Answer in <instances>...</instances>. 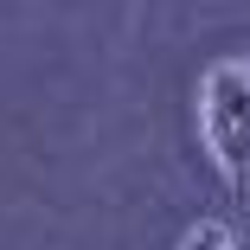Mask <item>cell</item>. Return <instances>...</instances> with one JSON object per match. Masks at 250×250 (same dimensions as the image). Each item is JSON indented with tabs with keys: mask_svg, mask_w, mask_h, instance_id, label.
I'll use <instances>...</instances> for the list:
<instances>
[{
	"mask_svg": "<svg viewBox=\"0 0 250 250\" xmlns=\"http://www.w3.org/2000/svg\"><path fill=\"white\" fill-rule=\"evenodd\" d=\"M199 135L225 173V186H250V64L225 58L199 83Z\"/></svg>",
	"mask_w": 250,
	"mask_h": 250,
	"instance_id": "1",
	"label": "cell"
},
{
	"mask_svg": "<svg viewBox=\"0 0 250 250\" xmlns=\"http://www.w3.org/2000/svg\"><path fill=\"white\" fill-rule=\"evenodd\" d=\"M180 250H237V237H231L218 218H206V225H192V231L180 237Z\"/></svg>",
	"mask_w": 250,
	"mask_h": 250,
	"instance_id": "2",
	"label": "cell"
}]
</instances>
